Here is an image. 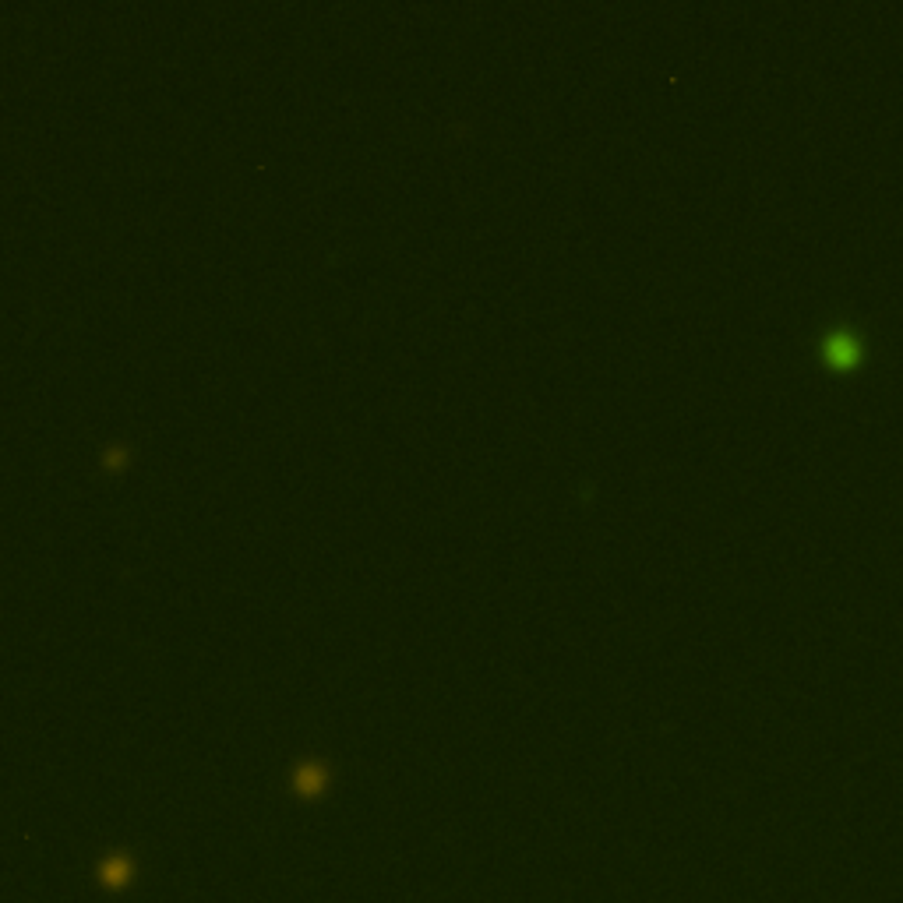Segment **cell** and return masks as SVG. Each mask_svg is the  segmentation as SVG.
I'll use <instances>...</instances> for the list:
<instances>
[{"instance_id":"1","label":"cell","mask_w":903,"mask_h":903,"mask_svg":"<svg viewBox=\"0 0 903 903\" xmlns=\"http://www.w3.org/2000/svg\"><path fill=\"white\" fill-rule=\"evenodd\" d=\"M819 357L833 371H851L865 357V339L854 325H833L826 336L819 339Z\"/></svg>"}]
</instances>
